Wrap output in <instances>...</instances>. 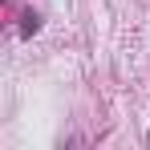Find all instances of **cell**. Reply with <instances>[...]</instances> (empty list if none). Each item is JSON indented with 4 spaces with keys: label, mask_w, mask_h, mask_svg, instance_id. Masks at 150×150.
<instances>
[{
    "label": "cell",
    "mask_w": 150,
    "mask_h": 150,
    "mask_svg": "<svg viewBox=\"0 0 150 150\" xmlns=\"http://www.w3.org/2000/svg\"><path fill=\"white\" fill-rule=\"evenodd\" d=\"M37 28H41V16H37V12H28V16H25V28H21V33H25V37H33Z\"/></svg>",
    "instance_id": "cell-1"
}]
</instances>
